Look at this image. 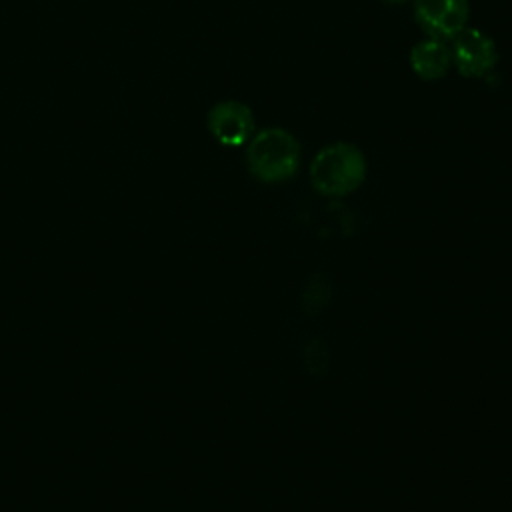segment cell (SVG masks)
I'll return each instance as SVG.
<instances>
[{
	"label": "cell",
	"mask_w": 512,
	"mask_h": 512,
	"mask_svg": "<svg viewBox=\"0 0 512 512\" xmlns=\"http://www.w3.org/2000/svg\"><path fill=\"white\" fill-rule=\"evenodd\" d=\"M364 176V154L344 142L322 148L310 166V182L324 196H346L364 182Z\"/></svg>",
	"instance_id": "obj_1"
},
{
	"label": "cell",
	"mask_w": 512,
	"mask_h": 512,
	"mask_svg": "<svg viewBox=\"0 0 512 512\" xmlns=\"http://www.w3.org/2000/svg\"><path fill=\"white\" fill-rule=\"evenodd\" d=\"M300 160V146L296 138L282 128H268L256 134L246 150L250 172L268 184L288 180Z\"/></svg>",
	"instance_id": "obj_2"
},
{
	"label": "cell",
	"mask_w": 512,
	"mask_h": 512,
	"mask_svg": "<svg viewBox=\"0 0 512 512\" xmlns=\"http://www.w3.org/2000/svg\"><path fill=\"white\" fill-rule=\"evenodd\" d=\"M452 60L460 74L470 78L484 76L494 68L498 60V52L494 42L488 36H484L480 30L464 28L454 36Z\"/></svg>",
	"instance_id": "obj_3"
},
{
	"label": "cell",
	"mask_w": 512,
	"mask_h": 512,
	"mask_svg": "<svg viewBox=\"0 0 512 512\" xmlns=\"http://www.w3.org/2000/svg\"><path fill=\"white\" fill-rule=\"evenodd\" d=\"M414 12L428 34L450 38L466 26L468 0H416Z\"/></svg>",
	"instance_id": "obj_4"
},
{
	"label": "cell",
	"mask_w": 512,
	"mask_h": 512,
	"mask_svg": "<svg viewBox=\"0 0 512 512\" xmlns=\"http://www.w3.org/2000/svg\"><path fill=\"white\" fill-rule=\"evenodd\" d=\"M208 130L226 146H238L248 140L254 130V116L248 106L236 100L216 104L208 112Z\"/></svg>",
	"instance_id": "obj_5"
},
{
	"label": "cell",
	"mask_w": 512,
	"mask_h": 512,
	"mask_svg": "<svg viewBox=\"0 0 512 512\" xmlns=\"http://www.w3.org/2000/svg\"><path fill=\"white\" fill-rule=\"evenodd\" d=\"M410 64L420 78L436 80L448 72L452 64V52L446 48V44L440 38H430V40L418 42L412 48Z\"/></svg>",
	"instance_id": "obj_6"
},
{
	"label": "cell",
	"mask_w": 512,
	"mask_h": 512,
	"mask_svg": "<svg viewBox=\"0 0 512 512\" xmlns=\"http://www.w3.org/2000/svg\"><path fill=\"white\" fill-rule=\"evenodd\" d=\"M330 300V284L326 280H318V276H312L306 290H304V310L306 314H318L324 304Z\"/></svg>",
	"instance_id": "obj_7"
}]
</instances>
